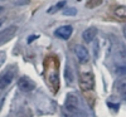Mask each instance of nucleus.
Listing matches in <instances>:
<instances>
[{
  "label": "nucleus",
  "instance_id": "nucleus-16",
  "mask_svg": "<svg viewBox=\"0 0 126 117\" xmlns=\"http://www.w3.org/2000/svg\"><path fill=\"white\" fill-rule=\"evenodd\" d=\"M5 60H6V53L3 52V50H0V67L4 64Z\"/></svg>",
  "mask_w": 126,
  "mask_h": 117
},
{
  "label": "nucleus",
  "instance_id": "nucleus-19",
  "mask_svg": "<svg viewBox=\"0 0 126 117\" xmlns=\"http://www.w3.org/2000/svg\"><path fill=\"white\" fill-rule=\"evenodd\" d=\"M122 33H124V37L126 39V25H124V29H122Z\"/></svg>",
  "mask_w": 126,
  "mask_h": 117
},
{
  "label": "nucleus",
  "instance_id": "nucleus-5",
  "mask_svg": "<svg viewBox=\"0 0 126 117\" xmlns=\"http://www.w3.org/2000/svg\"><path fill=\"white\" fill-rule=\"evenodd\" d=\"M18 87L23 92H30V91H33L35 88V84L29 77L23 76V77H20L19 81H18Z\"/></svg>",
  "mask_w": 126,
  "mask_h": 117
},
{
  "label": "nucleus",
  "instance_id": "nucleus-6",
  "mask_svg": "<svg viewBox=\"0 0 126 117\" xmlns=\"http://www.w3.org/2000/svg\"><path fill=\"white\" fill-rule=\"evenodd\" d=\"M72 33H73V28L71 25H62V27L57 28L56 31H54L56 37H58L61 39H64V40L69 39L71 35H72Z\"/></svg>",
  "mask_w": 126,
  "mask_h": 117
},
{
  "label": "nucleus",
  "instance_id": "nucleus-10",
  "mask_svg": "<svg viewBox=\"0 0 126 117\" xmlns=\"http://www.w3.org/2000/svg\"><path fill=\"white\" fill-rule=\"evenodd\" d=\"M115 88H116L117 93L124 96L126 98V77H122L120 79L116 81V84H115Z\"/></svg>",
  "mask_w": 126,
  "mask_h": 117
},
{
  "label": "nucleus",
  "instance_id": "nucleus-15",
  "mask_svg": "<svg viewBox=\"0 0 126 117\" xmlns=\"http://www.w3.org/2000/svg\"><path fill=\"white\" fill-rule=\"evenodd\" d=\"M116 73L121 76H126V66H119L116 67Z\"/></svg>",
  "mask_w": 126,
  "mask_h": 117
},
{
  "label": "nucleus",
  "instance_id": "nucleus-14",
  "mask_svg": "<svg viewBox=\"0 0 126 117\" xmlns=\"http://www.w3.org/2000/svg\"><path fill=\"white\" fill-rule=\"evenodd\" d=\"M63 15H67V16H75L77 15V10L75 8H67L63 10Z\"/></svg>",
  "mask_w": 126,
  "mask_h": 117
},
{
  "label": "nucleus",
  "instance_id": "nucleus-7",
  "mask_svg": "<svg viewBox=\"0 0 126 117\" xmlns=\"http://www.w3.org/2000/svg\"><path fill=\"white\" fill-rule=\"evenodd\" d=\"M48 79L50 83V87L54 92L58 91L59 88V78H58V69L56 71V68H50V72H48Z\"/></svg>",
  "mask_w": 126,
  "mask_h": 117
},
{
  "label": "nucleus",
  "instance_id": "nucleus-8",
  "mask_svg": "<svg viewBox=\"0 0 126 117\" xmlns=\"http://www.w3.org/2000/svg\"><path fill=\"white\" fill-rule=\"evenodd\" d=\"M13 79H14V72H13V71L5 72L3 76L0 77V89L6 88L9 84L13 82Z\"/></svg>",
  "mask_w": 126,
  "mask_h": 117
},
{
  "label": "nucleus",
  "instance_id": "nucleus-11",
  "mask_svg": "<svg viewBox=\"0 0 126 117\" xmlns=\"http://www.w3.org/2000/svg\"><path fill=\"white\" fill-rule=\"evenodd\" d=\"M66 4H67V1H66V0H61V1H58L57 4L52 5V6H50V8L47 10V13H48V14H54V13L59 12V10H62L63 8L66 6Z\"/></svg>",
  "mask_w": 126,
  "mask_h": 117
},
{
  "label": "nucleus",
  "instance_id": "nucleus-13",
  "mask_svg": "<svg viewBox=\"0 0 126 117\" xmlns=\"http://www.w3.org/2000/svg\"><path fill=\"white\" fill-rule=\"evenodd\" d=\"M64 77H66V79H67L68 83H72L73 82V72H72V69H71L69 66H67L66 69H64Z\"/></svg>",
  "mask_w": 126,
  "mask_h": 117
},
{
  "label": "nucleus",
  "instance_id": "nucleus-21",
  "mask_svg": "<svg viewBox=\"0 0 126 117\" xmlns=\"http://www.w3.org/2000/svg\"><path fill=\"white\" fill-rule=\"evenodd\" d=\"M3 10H4V8H3V6H0V13H1Z\"/></svg>",
  "mask_w": 126,
  "mask_h": 117
},
{
  "label": "nucleus",
  "instance_id": "nucleus-20",
  "mask_svg": "<svg viewBox=\"0 0 126 117\" xmlns=\"http://www.w3.org/2000/svg\"><path fill=\"white\" fill-rule=\"evenodd\" d=\"M3 23H4V19H0V25H1Z\"/></svg>",
  "mask_w": 126,
  "mask_h": 117
},
{
  "label": "nucleus",
  "instance_id": "nucleus-4",
  "mask_svg": "<svg viewBox=\"0 0 126 117\" xmlns=\"http://www.w3.org/2000/svg\"><path fill=\"white\" fill-rule=\"evenodd\" d=\"M75 54L77 57V59L79 60V63H87L88 59H90V54H88V50L85 45L82 44H77L75 47Z\"/></svg>",
  "mask_w": 126,
  "mask_h": 117
},
{
  "label": "nucleus",
  "instance_id": "nucleus-1",
  "mask_svg": "<svg viewBox=\"0 0 126 117\" xmlns=\"http://www.w3.org/2000/svg\"><path fill=\"white\" fill-rule=\"evenodd\" d=\"M78 106H79L78 97L73 93H68L66 96L64 106H63V115L66 117H77V115L79 113Z\"/></svg>",
  "mask_w": 126,
  "mask_h": 117
},
{
  "label": "nucleus",
  "instance_id": "nucleus-3",
  "mask_svg": "<svg viewBox=\"0 0 126 117\" xmlns=\"http://www.w3.org/2000/svg\"><path fill=\"white\" fill-rule=\"evenodd\" d=\"M16 30H18V28L15 25H10L3 30H0V45H3V44L8 43L9 40H12L16 34Z\"/></svg>",
  "mask_w": 126,
  "mask_h": 117
},
{
  "label": "nucleus",
  "instance_id": "nucleus-2",
  "mask_svg": "<svg viewBox=\"0 0 126 117\" xmlns=\"http://www.w3.org/2000/svg\"><path fill=\"white\" fill-rule=\"evenodd\" d=\"M79 87L82 91H91L94 87V77L93 73L87 71V72H82L79 76Z\"/></svg>",
  "mask_w": 126,
  "mask_h": 117
},
{
  "label": "nucleus",
  "instance_id": "nucleus-18",
  "mask_svg": "<svg viewBox=\"0 0 126 117\" xmlns=\"http://www.w3.org/2000/svg\"><path fill=\"white\" fill-rule=\"evenodd\" d=\"M37 38H38L37 35H32V37L28 39V42H29V43H32V40H34V39H37Z\"/></svg>",
  "mask_w": 126,
  "mask_h": 117
},
{
  "label": "nucleus",
  "instance_id": "nucleus-17",
  "mask_svg": "<svg viewBox=\"0 0 126 117\" xmlns=\"http://www.w3.org/2000/svg\"><path fill=\"white\" fill-rule=\"evenodd\" d=\"M91 1H93V3L87 4V6H88V8H94L96 5H100V4L102 3V0H91Z\"/></svg>",
  "mask_w": 126,
  "mask_h": 117
},
{
  "label": "nucleus",
  "instance_id": "nucleus-12",
  "mask_svg": "<svg viewBox=\"0 0 126 117\" xmlns=\"http://www.w3.org/2000/svg\"><path fill=\"white\" fill-rule=\"evenodd\" d=\"M115 15L120 19H126V6H117L115 9Z\"/></svg>",
  "mask_w": 126,
  "mask_h": 117
},
{
  "label": "nucleus",
  "instance_id": "nucleus-9",
  "mask_svg": "<svg viewBox=\"0 0 126 117\" xmlns=\"http://www.w3.org/2000/svg\"><path fill=\"white\" fill-rule=\"evenodd\" d=\"M96 35H97V29L94 27H90V28H87L85 31H83L82 38H83L85 42H87V43H91V42H93V39H94Z\"/></svg>",
  "mask_w": 126,
  "mask_h": 117
}]
</instances>
